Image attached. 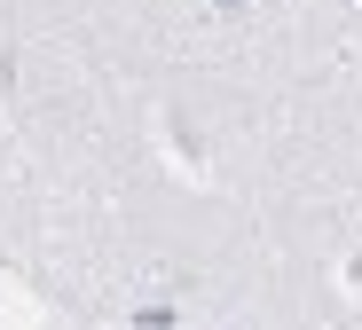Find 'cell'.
Wrapping results in <instances>:
<instances>
[{
	"label": "cell",
	"mask_w": 362,
	"mask_h": 330,
	"mask_svg": "<svg viewBox=\"0 0 362 330\" xmlns=\"http://www.w3.org/2000/svg\"><path fill=\"white\" fill-rule=\"evenodd\" d=\"M213 8H245V0H213Z\"/></svg>",
	"instance_id": "cell-1"
}]
</instances>
